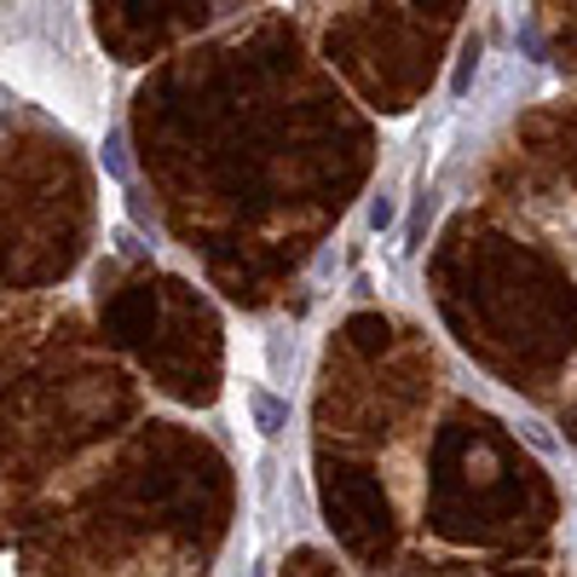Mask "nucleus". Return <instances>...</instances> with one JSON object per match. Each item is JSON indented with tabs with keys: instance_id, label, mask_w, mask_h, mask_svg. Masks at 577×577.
<instances>
[{
	"instance_id": "obj_1",
	"label": "nucleus",
	"mask_w": 577,
	"mask_h": 577,
	"mask_svg": "<svg viewBox=\"0 0 577 577\" xmlns=\"http://www.w3.org/2000/svg\"><path fill=\"white\" fill-rule=\"evenodd\" d=\"M248 405H255V428H260L266 439H278V434L289 428V398L266 393V387H248Z\"/></svg>"
}]
</instances>
